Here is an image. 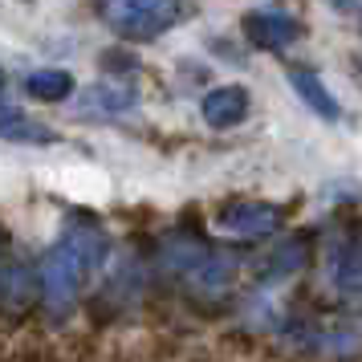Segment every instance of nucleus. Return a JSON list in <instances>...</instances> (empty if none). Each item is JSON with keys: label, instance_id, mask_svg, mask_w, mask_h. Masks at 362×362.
<instances>
[{"label": "nucleus", "instance_id": "f257e3e1", "mask_svg": "<svg viewBox=\"0 0 362 362\" xmlns=\"http://www.w3.org/2000/svg\"><path fill=\"white\" fill-rule=\"evenodd\" d=\"M110 257V236L98 220L74 216L62 236L45 248V257L37 261V285H41V313H49L53 322H62L74 313L82 301V289L102 273V264Z\"/></svg>", "mask_w": 362, "mask_h": 362}, {"label": "nucleus", "instance_id": "f03ea898", "mask_svg": "<svg viewBox=\"0 0 362 362\" xmlns=\"http://www.w3.org/2000/svg\"><path fill=\"white\" fill-rule=\"evenodd\" d=\"M285 224V208L281 204H264V199H232L216 212V228L236 236V240H261Z\"/></svg>", "mask_w": 362, "mask_h": 362}, {"label": "nucleus", "instance_id": "7ed1b4c3", "mask_svg": "<svg viewBox=\"0 0 362 362\" xmlns=\"http://www.w3.org/2000/svg\"><path fill=\"white\" fill-rule=\"evenodd\" d=\"M41 301V285H37V269L29 261L4 257L0 261V322H21L29 310Z\"/></svg>", "mask_w": 362, "mask_h": 362}, {"label": "nucleus", "instance_id": "20e7f679", "mask_svg": "<svg viewBox=\"0 0 362 362\" xmlns=\"http://www.w3.org/2000/svg\"><path fill=\"white\" fill-rule=\"evenodd\" d=\"M240 29H245L248 45H252V49H264V53L289 49L297 37H301L297 17L281 13V8H248L245 17H240Z\"/></svg>", "mask_w": 362, "mask_h": 362}, {"label": "nucleus", "instance_id": "39448f33", "mask_svg": "<svg viewBox=\"0 0 362 362\" xmlns=\"http://www.w3.org/2000/svg\"><path fill=\"white\" fill-rule=\"evenodd\" d=\"M313 261V236H289V240H281L273 252H264V261L257 264V281L261 285H277V281H289L297 277L305 264Z\"/></svg>", "mask_w": 362, "mask_h": 362}, {"label": "nucleus", "instance_id": "423d86ee", "mask_svg": "<svg viewBox=\"0 0 362 362\" xmlns=\"http://www.w3.org/2000/svg\"><path fill=\"white\" fill-rule=\"evenodd\" d=\"M204 122L216 127V131H232V127H240L252 110V98H248L245 86H216L204 94Z\"/></svg>", "mask_w": 362, "mask_h": 362}, {"label": "nucleus", "instance_id": "0eeeda50", "mask_svg": "<svg viewBox=\"0 0 362 362\" xmlns=\"http://www.w3.org/2000/svg\"><path fill=\"white\" fill-rule=\"evenodd\" d=\"M289 86H293V94L305 102V106H310L317 118H326V122H338V118H342V106H338V98L329 94L326 82H322L313 69L293 66V69H289Z\"/></svg>", "mask_w": 362, "mask_h": 362}, {"label": "nucleus", "instance_id": "6e6552de", "mask_svg": "<svg viewBox=\"0 0 362 362\" xmlns=\"http://www.w3.org/2000/svg\"><path fill=\"white\" fill-rule=\"evenodd\" d=\"M0 139H8V143H29V147H49V143H57V131H49L45 122H37V118H29L21 106H13V102L0 98Z\"/></svg>", "mask_w": 362, "mask_h": 362}, {"label": "nucleus", "instance_id": "1a4fd4ad", "mask_svg": "<svg viewBox=\"0 0 362 362\" xmlns=\"http://www.w3.org/2000/svg\"><path fill=\"white\" fill-rule=\"evenodd\" d=\"M139 94H134L131 86L122 82H98L82 90V98H78V115H122V110H131Z\"/></svg>", "mask_w": 362, "mask_h": 362}, {"label": "nucleus", "instance_id": "9d476101", "mask_svg": "<svg viewBox=\"0 0 362 362\" xmlns=\"http://www.w3.org/2000/svg\"><path fill=\"white\" fill-rule=\"evenodd\" d=\"M25 94L37 102H66L74 94V74L69 69H37L25 78Z\"/></svg>", "mask_w": 362, "mask_h": 362}, {"label": "nucleus", "instance_id": "9b49d317", "mask_svg": "<svg viewBox=\"0 0 362 362\" xmlns=\"http://www.w3.org/2000/svg\"><path fill=\"white\" fill-rule=\"evenodd\" d=\"M110 29H115L118 37H127V41H155L159 33H167V25H159V21L147 17V13H134L127 4L110 13Z\"/></svg>", "mask_w": 362, "mask_h": 362}, {"label": "nucleus", "instance_id": "f8f14e48", "mask_svg": "<svg viewBox=\"0 0 362 362\" xmlns=\"http://www.w3.org/2000/svg\"><path fill=\"white\" fill-rule=\"evenodd\" d=\"M175 350H180V342H175L171 334H151V338H143V342L131 346V350H118L110 362H171Z\"/></svg>", "mask_w": 362, "mask_h": 362}, {"label": "nucleus", "instance_id": "ddd939ff", "mask_svg": "<svg viewBox=\"0 0 362 362\" xmlns=\"http://www.w3.org/2000/svg\"><path fill=\"white\" fill-rule=\"evenodd\" d=\"M127 8H134V13H147V17H155L159 25H167V29H175V21L183 17V4H180V0H127Z\"/></svg>", "mask_w": 362, "mask_h": 362}, {"label": "nucleus", "instance_id": "4468645a", "mask_svg": "<svg viewBox=\"0 0 362 362\" xmlns=\"http://www.w3.org/2000/svg\"><path fill=\"white\" fill-rule=\"evenodd\" d=\"M8 362H66V358H62L49 342H33V346H25L17 358H8Z\"/></svg>", "mask_w": 362, "mask_h": 362}, {"label": "nucleus", "instance_id": "2eb2a0df", "mask_svg": "<svg viewBox=\"0 0 362 362\" xmlns=\"http://www.w3.org/2000/svg\"><path fill=\"white\" fill-rule=\"evenodd\" d=\"M134 66H139V62L127 57L122 49H106V53H102V69H110V74H131Z\"/></svg>", "mask_w": 362, "mask_h": 362}, {"label": "nucleus", "instance_id": "dca6fc26", "mask_svg": "<svg viewBox=\"0 0 362 362\" xmlns=\"http://www.w3.org/2000/svg\"><path fill=\"white\" fill-rule=\"evenodd\" d=\"M69 362H102V354H98V346L90 342V338H82L78 342V350H74V358Z\"/></svg>", "mask_w": 362, "mask_h": 362}, {"label": "nucleus", "instance_id": "f3484780", "mask_svg": "<svg viewBox=\"0 0 362 362\" xmlns=\"http://www.w3.org/2000/svg\"><path fill=\"white\" fill-rule=\"evenodd\" d=\"M329 4H334L338 13H354V8H358V0H329Z\"/></svg>", "mask_w": 362, "mask_h": 362}, {"label": "nucleus", "instance_id": "a211bd4d", "mask_svg": "<svg viewBox=\"0 0 362 362\" xmlns=\"http://www.w3.org/2000/svg\"><path fill=\"white\" fill-rule=\"evenodd\" d=\"M187 362H220V358H216V354H192Z\"/></svg>", "mask_w": 362, "mask_h": 362}, {"label": "nucleus", "instance_id": "6ab92c4d", "mask_svg": "<svg viewBox=\"0 0 362 362\" xmlns=\"http://www.w3.org/2000/svg\"><path fill=\"white\" fill-rule=\"evenodd\" d=\"M0 98H4V66H0Z\"/></svg>", "mask_w": 362, "mask_h": 362}, {"label": "nucleus", "instance_id": "aec40b11", "mask_svg": "<svg viewBox=\"0 0 362 362\" xmlns=\"http://www.w3.org/2000/svg\"><path fill=\"white\" fill-rule=\"evenodd\" d=\"M358 69H362V53H358Z\"/></svg>", "mask_w": 362, "mask_h": 362}]
</instances>
